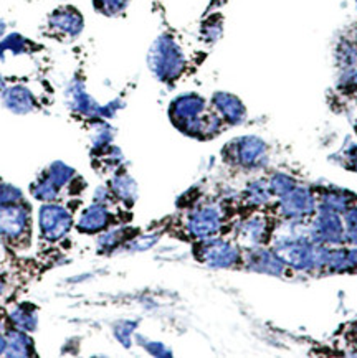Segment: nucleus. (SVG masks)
Masks as SVG:
<instances>
[{
  "label": "nucleus",
  "mask_w": 357,
  "mask_h": 358,
  "mask_svg": "<svg viewBox=\"0 0 357 358\" xmlns=\"http://www.w3.org/2000/svg\"><path fill=\"white\" fill-rule=\"evenodd\" d=\"M169 117L178 131L199 139L217 136L223 126L220 116L214 109L210 111L207 101L197 93L177 96L169 106Z\"/></svg>",
  "instance_id": "f257e3e1"
},
{
  "label": "nucleus",
  "mask_w": 357,
  "mask_h": 358,
  "mask_svg": "<svg viewBox=\"0 0 357 358\" xmlns=\"http://www.w3.org/2000/svg\"><path fill=\"white\" fill-rule=\"evenodd\" d=\"M148 65L153 75L161 83H174L184 75L187 59L181 45L172 35L158 36L149 50Z\"/></svg>",
  "instance_id": "f03ea898"
},
{
  "label": "nucleus",
  "mask_w": 357,
  "mask_h": 358,
  "mask_svg": "<svg viewBox=\"0 0 357 358\" xmlns=\"http://www.w3.org/2000/svg\"><path fill=\"white\" fill-rule=\"evenodd\" d=\"M31 231V208L25 200L0 206V240L20 248L29 243Z\"/></svg>",
  "instance_id": "7ed1b4c3"
},
{
  "label": "nucleus",
  "mask_w": 357,
  "mask_h": 358,
  "mask_svg": "<svg viewBox=\"0 0 357 358\" xmlns=\"http://www.w3.org/2000/svg\"><path fill=\"white\" fill-rule=\"evenodd\" d=\"M73 227V213L66 206L45 203L38 212V228L43 240L59 241L68 235Z\"/></svg>",
  "instance_id": "20e7f679"
},
{
  "label": "nucleus",
  "mask_w": 357,
  "mask_h": 358,
  "mask_svg": "<svg viewBox=\"0 0 357 358\" xmlns=\"http://www.w3.org/2000/svg\"><path fill=\"white\" fill-rule=\"evenodd\" d=\"M85 20L81 12L73 6H62L48 15L47 30L48 35L55 40L70 41L81 35Z\"/></svg>",
  "instance_id": "39448f33"
},
{
  "label": "nucleus",
  "mask_w": 357,
  "mask_h": 358,
  "mask_svg": "<svg viewBox=\"0 0 357 358\" xmlns=\"http://www.w3.org/2000/svg\"><path fill=\"white\" fill-rule=\"evenodd\" d=\"M68 104H70L71 111H75L80 116H85L88 119H102L113 116L116 113V101L108 106H99L91 96L86 93L85 85L81 81H73L70 88L66 91Z\"/></svg>",
  "instance_id": "423d86ee"
},
{
  "label": "nucleus",
  "mask_w": 357,
  "mask_h": 358,
  "mask_svg": "<svg viewBox=\"0 0 357 358\" xmlns=\"http://www.w3.org/2000/svg\"><path fill=\"white\" fill-rule=\"evenodd\" d=\"M265 142L260 141L258 137H241L230 142L225 147V152L233 159V162L240 167L250 169L258 165L260 160L265 157Z\"/></svg>",
  "instance_id": "0eeeda50"
},
{
  "label": "nucleus",
  "mask_w": 357,
  "mask_h": 358,
  "mask_svg": "<svg viewBox=\"0 0 357 358\" xmlns=\"http://www.w3.org/2000/svg\"><path fill=\"white\" fill-rule=\"evenodd\" d=\"M0 99H2L4 108L13 114H30L40 106L36 94L25 85L7 86Z\"/></svg>",
  "instance_id": "6e6552de"
},
{
  "label": "nucleus",
  "mask_w": 357,
  "mask_h": 358,
  "mask_svg": "<svg viewBox=\"0 0 357 358\" xmlns=\"http://www.w3.org/2000/svg\"><path fill=\"white\" fill-rule=\"evenodd\" d=\"M222 227V217L215 206H202L190 215L187 229L195 238H212Z\"/></svg>",
  "instance_id": "1a4fd4ad"
},
{
  "label": "nucleus",
  "mask_w": 357,
  "mask_h": 358,
  "mask_svg": "<svg viewBox=\"0 0 357 358\" xmlns=\"http://www.w3.org/2000/svg\"><path fill=\"white\" fill-rule=\"evenodd\" d=\"M240 258V251L230 243L210 241L202 243L199 259H202L212 268H232Z\"/></svg>",
  "instance_id": "9d476101"
},
{
  "label": "nucleus",
  "mask_w": 357,
  "mask_h": 358,
  "mask_svg": "<svg viewBox=\"0 0 357 358\" xmlns=\"http://www.w3.org/2000/svg\"><path fill=\"white\" fill-rule=\"evenodd\" d=\"M210 104H212L214 111L220 116L223 124H228V126H238V124L245 121L246 109L244 106V103H241L235 94L218 91V93H215L212 96Z\"/></svg>",
  "instance_id": "9b49d317"
},
{
  "label": "nucleus",
  "mask_w": 357,
  "mask_h": 358,
  "mask_svg": "<svg viewBox=\"0 0 357 358\" xmlns=\"http://www.w3.org/2000/svg\"><path fill=\"white\" fill-rule=\"evenodd\" d=\"M111 223L113 215L108 210V205L98 203V201H96V203L90 205L88 208L81 213V217L76 223V229L80 233L91 235V233L104 231Z\"/></svg>",
  "instance_id": "f8f14e48"
},
{
  "label": "nucleus",
  "mask_w": 357,
  "mask_h": 358,
  "mask_svg": "<svg viewBox=\"0 0 357 358\" xmlns=\"http://www.w3.org/2000/svg\"><path fill=\"white\" fill-rule=\"evenodd\" d=\"M313 236L319 243H341L346 240V229L337 215L328 212L314 220Z\"/></svg>",
  "instance_id": "ddd939ff"
},
{
  "label": "nucleus",
  "mask_w": 357,
  "mask_h": 358,
  "mask_svg": "<svg viewBox=\"0 0 357 358\" xmlns=\"http://www.w3.org/2000/svg\"><path fill=\"white\" fill-rule=\"evenodd\" d=\"M7 357H31L35 355V343L25 330L17 327L6 330V352Z\"/></svg>",
  "instance_id": "4468645a"
},
{
  "label": "nucleus",
  "mask_w": 357,
  "mask_h": 358,
  "mask_svg": "<svg viewBox=\"0 0 357 358\" xmlns=\"http://www.w3.org/2000/svg\"><path fill=\"white\" fill-rule=\"evenodd\" d=\"M8 322L13 327L25 330V332H31L36 329V322H38V315H36V307L31 304H20L8 314Z\"/></svg>",
  "instance_id": "2eb2a0df"
},
{
  "label": "nucleus",
  "mask_w": 357,
  "mask_h": 358,
  "mask_svg": "<svg viewBox=\"0 0 357 358\" xmlns=\"http://www.w3.org/2000/svg\"><path fill=\"white\" fill-rule=\"evenodd\" d=\"M136 190L137 188L134 180H132L130 176H125V173H122V176H116L113 178L111 190L109 192H111L114 196H118L121 201H125L127 206H131V203H134L136 200Z\"/></svg>",
  "instance_id": "dca6fc26"
},
{
  "label": "nucleus",
  "mask_w": 357,
  "mask_h": 358,
  "mask_svg": "<svg viewBox=\"0 0 357 358\" xmlns=\"http://www.w3.org/2000/svg\"><path fill=\"white\" fill-rule=\"evenodd\" d=\"M223 31V18L218 13L210 15L207 20H204L202 27H200V35L205 43H215L222 36Z\"/></svg>",
  "instance_id": "f3484780"
},
{
  "label": "nucleus",
  "mask_w": 357,
  "mask_h": 358,
  "mask_svg": "<svg viewBox=\"0 0 357 358\" xmlns=\"http://www.w3.org/2000/svg\"><path fill=\"white\" fill-rule=\"evenodd\" d=\"M93 6L94 10L102 15L116 17L126 10L130 6V0H93Z\"/></svg>",
  "instance_id": "a211bd4d"
},
{
  "label": "nucleus",
  "mask_w": 357,
  "mask_h": 358,
  "mask_svg": "<svg viewBox=\"0 0 357 358\" xmlns=\"http://www.w3.org/2000/svg\"><path fill=\"white\" fill-rule=\"evenodd\" d=\"M241 236L250 245H256V243L265 240V222L263 220H250L241 227Z\"/></svg>",
  "instance_id": "6ab92c4d"
},
{
  "label": "nucleus",
  "mask_w": 357,
  "mask_h": 358,
  "mask_svg": "<svg viewBox=\"0 0 357 358\" xmlns=\"http://www.w3.org/2000/svg\"><path fill=\"white\" fill-rule=\"evenodd\" d=\"M126 231L127 229H114V231H109L104 236H102V240H99V246H102V250H114V248L122 245Z\"/></svg>",
  "instance_id": "aec40b11"
},
{
  "label": "nucleus",
  "mask_w": 357,
  "mask_h": 358,
  "mask_svg": "<svg viewBox=\"0 0 357 358\" xmlns=\"http://www.w3.org/2000/svg\"><path fill=\"white\" fill-rule=\"evenodd\" d=\"M18 200H24L22 192L13 185H8V183L0 180V206L12 203V201H18Z\"/></svg>",
  "instance_id": "412c9836"
},
{
  "label": "nucleus",
  "mask_w": 357,
  "mask_h": 358,
  "mask_svg": "<svg viewBox=\"0 0 357 358\" xmlns=\"http://www.w3.org/2000/svg\"><path fill=\"white\" fill-rule=\"evenodd\" d=\"M347 167L357 172V145H352L351 150H347Z\"/></svg>",
  "instance_id": "4be33fe9"
},
{
  "label": "nucleus",
  "mask_w": 357,
  "mask_h": 358,
  "mask_svg": "<svg viewBox=\"0 0 357 358\" xmlns=\"http://www.w3.org/2000/svg\"><path fill=\"white\" fill-rule=\"evenodd\" d=\"M346 269L357 271V248L352 251H346Z\"/></svg>",
  "instance_id": "5701e85b"
},
{
  "label": "nucleus",
  "mask_w": 357,
  "mask_h": 358,
  "mask_svg": "<svg viewBox=\"0 0 357 358\" xmlns=\"http://www.w3.org/2000/svg\"><path fill=\"white\" fill-rule=\"evenodd\" d=\"M349 341L354 343V347L357 348V320L351 325V332H349Z\"/></svg>",
  "instance_id": "b1692460"
},
{
  "label": "nucleus",
  "mask_w": 357,
  "mask_h": 358,
  "mask_svg": "<svg viewBox=\"0 0 357 358\" xmlns=\"http://www.w3.org/2000/svg\"><path fill=\"white\" fill-rule=\"evenodd\" d=\"M4 352H6V335L0 330V355H4Z\"/></svg>",
  "instance_id": "393cba45"
},
{
  "label": "nucleus",
  "mask_w": 357,
  "mask_h": 358,
  "mask_svg": "<svg viewBox=\"0 0 357 358\" xmlns=\"http://www.w3.org/2000/svg\"><path fill=\"white\" fill-rule=\"evenodd\" d=\"M6 291H7V282H6V279L2 278V274H0V297L6 294Z\"/></svg>",
  "instance_id": "a878e982"
},
{
  "label": "nucleus",
  "mask_w": 357,
  "mask_h": 358,
  "mask_svg": "<svg viewBox=\"0 0 357 358\" xmlns=\"http://www.w3.org/2000/svg\"><path fill=\"white\" fill-rule=\"evenodd\" d=\"M6 88H7V81H6V78H4L2 73H0V96H2L4 90Z\"/></svg>",
  "instance_id": "bb28decb"
},
{
  "label": "nucleus",
  "mask_w": 357,
  "mask_h": 358,
  "mask_svg": "<svg viewBox=\"0 0 357 358\" xmlns=\"http://www.w3.org/2000/svg\"><path fill=\"white\" fill-rule=\"evenodd\" d=\"M4 35H6V24H4V20L0 18V40L4 38Z\"/></svg>",
  "instance_id": "cd10ccee"
},
{
  "label": "nucleus",
  "mask_w": 357,
  "mask_h": 358,
  "mask_svg": "<svg viewBox=\"0 0 357 358\" xmlns=\"http://www.w3.org/2000/svg\"><path fill=\"white\" fill-rule=\"evenodd\" d=\"M354 131H356V134H357V119H356V122H354Z\"/></svg>",
  "instance_id": "c85d7f7f"
}]
</instances>
